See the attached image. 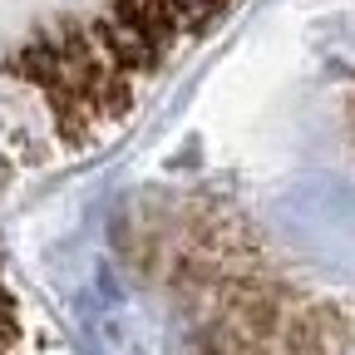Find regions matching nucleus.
Wrapping results in <instances>:
<instances>
[{
    "instance_id": "nucleus-1",
    "label": "nucleus",
    "mask_w": 355,
    "mask_h": 355,
    "mask_svg": "<svg viewBox=\"0 0 355 355\" xmlns=\"http://www.w3.org/2000/svg\"><path fill=\"white\" fill-rule=\"evenodd\" d=\"M109 15H114L123 30H133V35H139L148 50H158V55H168V44L183 35V15H178L173 0H114Z\"/></svg>"
}]
</instances>
